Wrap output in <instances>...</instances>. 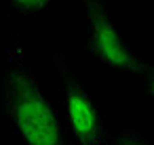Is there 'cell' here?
I'll list each match as a JSON object with an SVG mask.
<instances>
[{"mask_svg":"<svg viewBox=\"0 0 154 145\" xmlns=\"http://www.w3.org/2000/svg\"><path fill=\"white\" fill-rule=\"evenodd\" d=\"M80 30L85 53L106 65L114 76L143 80L148 63L137 53L135 44L125 34L118 19L97 0L80 2Z\"/></svg>","mask_w":154,"mask_h":145,"instance_id":"cell-2","label":"cell"},{"mask_svg":"<svg viewBox=\"0 0 154 145\" xmlns=\"http://www.w3.org/2000/svg\"><path fill=\"white\" fill-rule=\"evenodd\" d=\"M110 145H154V141L148 139L141 130L133 126H125L110 137Z\"/></svg>","mask_w":154,"mask_h":145,"instance_id":"cell-5","label":"cell"},{"mask_svg":"<svg viewBox=\"0 0 154 145\" xmlns=\"http://www.w3.org/2000/svg\"><path fill=\"white\" fill-rule=\"evenodd\" d=\"M11 13H17V15H42V13H49L53 11V2L51 0H13V2L7 4Z\"/></svg>","mask_w":154,"mask_h":145,"instance_id":"cell-4","label":"cell"},{"mask_svg":"<svg viewBox=\"0 0 154 145\" xmlns=\"http://www.w3.org/2000/svg\"><path fill=\"white\" fill-rule=\"evenodd\" d=\"M141 84H143L146 95L154 99V63H148V72H146V76H143Z\"/></svg>","mask_w":154,"mask_h":145,"instance_id":"cell-6","label":"cell"},{"mask_svg":"<svg viewBox=\"0 0 154 145\" xmlns=\"http://www.w3.org/2000/svg\"><path fill=\"white\" fill-rule=\"evenodd\" d=\"M0 116L21 145H72L57 99L28 63L19 36H11L0 65Z\"/></svg>","mask_w":154,"mask_h":145,"instance_id":"cell-1","label":"cell"},{"mask_svg":"<svg viewBox=\"0 0 154 145\" xmlns=\"http://www.w3.org/2000/svg\"><path fill=\"white\" fill-rule=\"evenodd\" d=\"M53 67L57 74V105L74 145H110L103 114L74 67L63 42L53 51Z\"/></svg>","mask_w":154,"mask_h":145,"instance_id":"cell-3","label":"cell"}]
</instances>
